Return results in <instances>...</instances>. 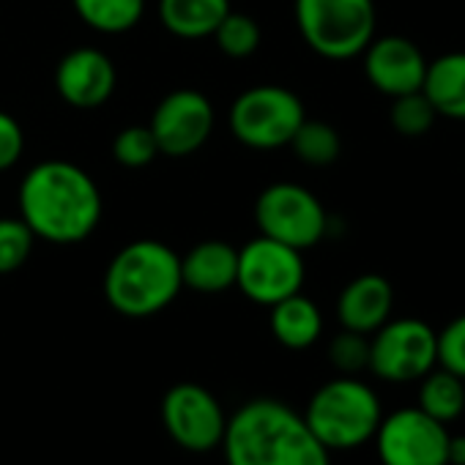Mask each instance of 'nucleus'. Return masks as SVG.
<instances>
[{"mask_svg": "<svg viewBox=\"0 0 465 465\" xmlns=\"http://www.w3.org/2000/svg\"><path fill=\"white\" fill-rule=\"evenodd\" d=\"M307 269L299 250L280 244L269 236H258L244 250H239V274L236 288L263 307H274L277 302L302 293Z\"/></svg>", "mask_w": 465, "mask_h": 465, "instance_id": "nucleus-9", "label": "nucleus"}, {"mask_svg": "<svg viewBox=\"0 0 465 465\" xmlns=\"http://www.w3.org/2000/svg\"><path fill=\"white\" fill-rule=\"evenodd\" d=\"M304 102L282 85H255L230 107V132L239 143L274 151L291 145L296 129L304 124Z\"/></svg>", "mask_w": 465, "mask_h": 465, "instance_id": "nucleus-6", "label": "nucleus"}, {"mask_svg": "<svg viewBox=\"0 0 465 465\" xmlns=\"http://www.w3.org/2000/svg\"><path fill=\"white\" fill-rule=\"evenodd\" d=\"M272 334L288 351H307L323 334V315L312 299L293 293L272 307Z\"/></svg>", "mask_w": 465, "mask_h": 465, "instance_id": "nucleus-18", "label": "nucleus"}, {"mask_svg": "<svg viewBox=\"0 0 465 465\" xmlns=\"http://www.w3.org/2000/svg\"><path fill=\"white\" fill-rule=\"evenodd\" d=\"M421 94L438 118L465 121V50H451L427 64Z\"/></svg>", "mask_w": 465, "mask_h": 465, "instance_id": "nucleus-17", "label": "nucleus"}, {"mask_svg": "<svg viewBox=\"0 0 465 465\" xmlns=\"http://www.w3.org/2000/svg\"><path fill=\"white\" fill-rule=\"evenodd\" d=\"M25 151V134L15 115L0 110V173L15 167Z\"/></svg>", "mask_w": 465, "mask_h": 465, "instance_id": "nucleus-29", "label": "nucleus"}, {"mask_svg": "<svg viewBox=\"0 0 465 465\" xmlns=\"http://www.w3.org/2000/svg\"><path fill=\"white\" fill-rule=\"evenodd\" d=\"M302 416L329 451H351L375 438L383 405L378 391L356 375H337L310 397Z\"/></svg>", "mask_w": 465, "mask_h": 465, "instance_id": "nucleus-4", "label": "nucleus"}, {"mask_svg": "<svg viewBox=\"0 0 465 465\" xmlns=\"http://www.w3.org/2000/svg\"><path fill=\"white\" fill-rule=\"evenodd\" d=\"M291 148L296 151V156L310 164V167H329L340 159L342 153V140L340 132L326 124V121H310L304 118V124L296 129Z\"/></svg>", "mask_w": 465, "mask_h": 465, "instance_id": "nucleus-22", "label": "nucleus"}, {"mask_svg": "<svg viewBox=\"0 0 465 465\" xmlns=\"http://www.w3.org/2000/svg\"><path fill=\"white\" fill-rule=\"evenodd\" d=\"M329 361L340 375H359L370 367V337L342 329L329 345Z\"/></svg>", "mask_w": 465, "mask_h": 465, "instance_id": "nucleus-27", "label": "nucleus"}, {"mask_svg": "<svg viewBox=\"0 0 465 465\" xmlns=\"http://www.w3.org/2000/svg\"><path fill=\"white\" fill-rule=\"evenodd\" d=\"M389 121L400 137L416 140V137H424L435 126L438 113L430 104V99L421 91H416V94H405V96L391 99Z\"/></svg>", "mask_w": 465, "mask_h": 465, "instance_id": "nucleus-23", "label": "nucleus"}, {"mask_svg": "<svg viewBox=\"0 0 465 465\" xmlns=\"http://www.w3.org/2000/svg\"><path fill=\"white\" fill-rule=\"evenodd\" d=\"M213 39L227 58H250L261 47V25L247 15L227 12V17L213 31Z\"/></svg>", "mask_w": 465, "mask_h": 465, "instance_id": "nucleus-24", "label": "nucleus"}, {"mask_svg": "<svg viewBox=\"0 0 465 465\" xmlns=\"http://www.w3.org/2000/svg\"><path fill=\"white\" fill-rule=\"evenodd\" d=\"M148 126L156 137L159 153L173 159L192 156L213 132V107L200 91L178 88L156 104Z\"/></svg>", "mask_w": 465, "mask_h": 465, "instance_id": "nucleus-12", "label": "nucleus"}, {"mask_svg": "<svg viewBox=\"0 0 465 465\" xmlns=\"http://www.w3.org/2000/svg\"><path fill=\"white\" fill-rule=\"evenodd\" d=\"M361 55H364V74L378 94L397 99L421 91L430 61L424 58L421 47L408 36L391 34V36L372 39Z\"/></svg>", "mask_w": 465, "mask_h": 465, "instance_id": "nucleus-13", "label": "nucleus"}, {"mask_svg": "<svg viewBox=\"0 0 465 465\" xmlns=\"http://www.w3.org/2000/svg\"><path fill=\"white\" fill-rule=\"evenodd\" d=\"M20 213L36 239L77 244L88 239L102 219L96 181L77 164L50 159L25 175L20 186Z\"/></svg>", "mask_w": 465, "mask_h": 465, "instance_id": "nucleus-2", "label": "nucleus"}, {"mask_svg": "<svg viewBox=\"0 0 465 465\" xmlns=\"http://www.w3.org/2000/svg\"><path fill=\"white\" fill-rule=\"evenodd\" d=\"M462 381H465V378H462Z\"/></svg>", "mask_w": 465, "mask_h": 465, "instance_id": "nucleus-31", "label": "nucleus"}, {"mask_svg": "<svg viewBox=\"0 0 465 465\" xmlns=\"http://www.w3.org/2000/svg\"><path fill=\"white\" fill-rule=\"evenodd\" d=\"M115 64L94 47H77L61 58L55 72L58 96L80 110L102 107L115 91Z\"/></svg>", "mask_w": 465, "mask_h": 465, "instance_id": "nucleus-14", "label": "nucleus"}, {"mask_svg": "<svg viewBox=\"0 0 465 465\" xmlns=\"http://www.w3.org/2000/svg\"><path fill=\"white\" fill-rule=\"evenodd\" d=\"M372 0H296V25L312 53L351 61L375 39Z\"/></svg>", "mask_w": 465, "mask_h": 465, "instance_id": "nucleus-5", "label": "nucleus"}, {"mask_svg": "<svg viewBox=\"0 0 465 465\" xmlns=\"http://www.w3.org/2000/svg\"><path fill=\"white\" fill-rule=\"evenodd\" d=\"M449 465H465V435H449Z\"/></svg>", "mask_w": 465, "mask_h": 465, "instance_id": "nucleus-30", "label": "nucleus"}, {"mask_svg": "<svg viewBox=\"0 0 465 465\" xmlns=\"http://www.w3.org/2000/svg\"><path fill=\"white\" fill-rule=\"evenodd\" d=\"M255 222L261 236L288 244L299 252L312 250L329 232V213L323 203L302 183H272L255 203Z\"/></svg>", "mask_w": 465, "mask_h": 465, "instance_id": "nucleus-7", "label": "nucleus"}, {"mask_svg": "<svg viewBox=\"0 0 465 465\" xmlns=\"http://www.w3.org/2000/svg\"><path fill=\"white\" fill-rule=\"evenodd\" d=\"M72 4L85 25L107 36L132 31L145 12V0H72Z\"/></svg>", "mask_w": 465, "mask_h": 465, "instance_id": "nucleus-21", "label": "nucleus"}, {"mask_svg": "<svg viewBox=\"0 0 465 465\" xmlns=\"http://www.w3.org/2000/svg\"><path fill=\"white\" fill-rule=\"evenodd\" d=\"M222 451L227 465H331V451L291 405L258 397L227 416Z\"/></svg>", "mask_w": 465, "mask_h": 465, "instance_id": "nucleus-1", "label": "nucleus"}, {"mask_svg": "<svg viewBox=\"0 0 465 465\" xmlns=\"http://www.w3.org/2000/svg\"><path fill=\"white\" fill-rule=\"evenodd\" d=\"M230 12V0H159L162 25L178 39L213 36Z\"/></svg>", "mask_w": 465, "mask_h": 465, "instance_id": "nucleus-19", "label": "nucleus"}, {"mask_svg": "<svg viewBox=\"0 0 465 465\" xmlns=\"http://www.w3.org/2000/svg\"><path fill=\"white\" fill-rule=\"evenodd\" d=\"M449 435L446 424L413 405L383 413L372 440L381 465H449Z\"/></svg>", "mask_w": 465, "mask_h": 465, "instance_id": "nucleus-10", "label": "nucleus"}, {"mask_svg": "<svg viewBox=\"0 0 465 465\" xmlns=\"http://www.w3.org/2000/svg\"><path fill=\"white\" fill-rule=\"evenodd\" d=\"M391 310H394V288L381 274H361L351 280L337 299L340 326L367 337L391 318Z\"/></svg>", "mask_w": 465, "mask_h": 465, "instance_id": "nucleus-15", "label": "nucleus"}, {"mask_svg": "<svg viewBox=\"0 0 465 465\" xmlns=\"http://www.w3.org/2000/svg\"><path fill=\"white\" fill-rule=\"evenodd\" d=\"M183 288L181 258L162 242L126 244L104 272V299L126 318H151L170 307Z\"/></svg>", "mask_w": 465, "mask_h": 465, "instance_id": "nucleus-3", "label": "nucleus"}, {"mask_svg": "<svg viewBox=\"0 0 465 465\" xmlns=\"http://www.w3.org/2000/svg\"><path fill=\"white\" fill-rule=\"evenodd\" d=\"M438 367V331L419 318L386 321L370 334V372L386 383H413Z\"/></svg>", "mask_w": 465, "mask_h": 465, "instance_id": "nucleus-8", "label": "nucleus"}, {"mask_svg": "<svg viewBox=\"0 0 465 465\" xmlns=\"http://www.w3.org/2000/svg\"><path fill=\"white\" fill-rule=\"evenodd\" d=\"M438 367L465 378V315L451 318L438 331Z\"/></svg>", "mask_w": 465, "mask_h": 465, "instance_id": "nucleus-28", "label": "nucleus"}, {"mask_svg": "<svg viewBox=\"0 0 465 465\" xmlns=\"http://www.w3.org/2000/svg\"><path fill=\"white\" fill-rule=\"evenodd\" d=\"M416 408H421L427 416L438 419L440 424L457 421L465 413V381L443 367H432L419 381Z\"/></svg>", "mask_w": 465, "mask_h": 465, "instance_id": "nucleus-20", "label": "nucleus"}, {"mask_svg": "<svg viewBox=\"0 0 465 465\" xmlns=\"http://www.w3.org/2000/svg\"><path fill=\"white\" fill-rule=\"evenodd\" d=\"M239 250L227 242H200L181 258L183 288L197 293H222L236 285Z\"/></svg>", "mask_w": 465, "mask_h": 465, "instance_id": "nucleus-16", "label": "nucleus"}, {"mask_svg": "<svg viewBox=\"0 0 465 465\" xmlns=\"http://www.w3.org/2000/svg\"><path fill=\"white\" fill-rule=\"evenodd\" d=\"M34 242L36 236L23 216H0V274L23 269L34 252Z\"/></svg>", "mask_w": 465, "mask_h": 465, "instance_id": "nucleus-25", "label": "nucleus"}, {"mask_svg": "<svg viewBox=\"0 0 465 465\" xmlns=\"http://www.w3.org/2000/svg\"><path fill=\"white\" fill-rule=\"evenodd\" d=\"M162 421L181 449L203 454L222 443L227 413L205 386L186 381L167 389L162 400Z\"/></svg>", "mask_w": 465, "mask_h": 465, "instance_id": "nucleus-11", "label": "nucleus"}, {"mask_svg": "<svg viewBox=\"0 0 465 465\" xmlns=\"http://www.w3.org/2000/svg\"><path fill=\"white\" fill-rule=\"evenodd\" d=\"M113 156L118 164L124 167H145L159 156V145L156 137L151 132V126H126L118 132L115 143H113Z\"/></svg>", "mask_w": 465, "mask_h": 465, "instance_id": "nucleus-26", "label": "nucleus"}]
</instances>
